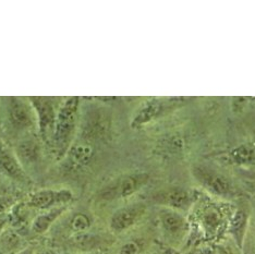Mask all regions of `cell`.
Segmentation results:
<instances>
[{
	"instance_id": "2",
	"label": "cell",
	"mask_w": 255,
	"mask_h": 254,
	"mask_svg": "<svg viewBox=\"0 0 255 254\" xmlns=\"http://www.w3.org/2000/svg\"><path fill=\"white\" fill-rule=\"evenodd\" d=\"M4 112L8 124L15 133L25 135L37 128L36 114L28 97H7Z\"/></svg>"
},
{
	"instance_id": "6",
	"label": "cell",
	"mask_w": 255,
	"mask_h": 254,
	"mask_svg": "<svg viewBox=\"0 0 255 254\" xmlns=\"http://www.w3.org/2000/svg\"><path fill=\"white\" fill-rule=\"evenodd\" d=\"M192 174L202 187L219 198H229L235 194L234 184L229 178L206 166H195Z\"/></svg>"
},
{
	"instance_id": "9",
	"label": "cell",
	"mask_w": 255,
	"mask_h": 254,
	"mask_svg": "<svg viewBox=\"0 0 255 254\" xmlns=\"http://www.w3.org/2000/svg\"><path fill=\"white\" fill-rule=\"evenodd\" d=\"M94 146L89 140L86 138L77 140L75 138L63 158L66 159V168L71 171L84 168L91 163L93 156H94Z\"/></svg>"
},
{
	"instance_id": "20",
	"label": "cell",
	"mask_w": 255,
	"mask_h": 254,
	"mask_svg": "<svg viewBox=\"0 0 255 254\" xmlns=\"http://www.w3.org/2000/svg\"><path fill=\"white\" fill-rule=\"evenodd\" d=\"M18 245H20V238L18 235L12 232V230H7V232L1 235V238H0V247H1L3 252H8L16 249Z\"/></svg>"
},
{
	"instance_id": "3",
	"label": "cell",
	"mask_w": 255,
	"mask_h": 254,
	"mask_svg": "<svg viewBox=\"0 0 255 254\" xmlns=\"http://www.w3.org/2000/svg\"><path fill=\"white\" fill-rule=\"evenodd\" d=\"M149 181L147 172H131L114 179L98 191V199L105 202L127 199L146 186Z\"/></svg>"
},
{
	"instance_id": "8",
	"label": "cell",
	"mask_w": 255,
	"mask_h": 254,
	"mask_svg": "<svg viewBox=\"0 0 255 254\" xmlns=\"http://www.w3.org/2000/svg\"><path fill=\"white\" fill-rule=\"evenodd\" d=\"M146 211V206L144 203H132L120 207L110 217L109 227L115 234H121L127 232L128 229L134 225L143 217Z\"/></svg>"
},
{
	"instance_id": "25",
	"label": "cell",
	"mask_w": 255,
	"mask_h": 254,
	"mask_svg": "<svg viewBox=\"0 0 255 254\" xmlns=\"http://www.w3.org/2000/svg\"><path fill=\"white\" fill-rule=\"evenodd\" d=\"M40 254H58V253L55 252V251H53V250H46V251L42 252Z\"/></svg>"
},
{
	"instance_id": "7",
	"label": "cell",
	"mask_w": 255,
	"mask_h": 254,
	"mask_svg": "<svg viewBox=\"0 0 255 254\" xmlns=\"http://www.w3.org/2000/svg\"><path fill=\"white\" fill-rule=\"evenodd\" d=\"M74 199L70 189H42L34 192L27 201V206L40 211L68 205Z\"/></svg>"
},
{
	"instance_id": "28",
	"label": "cell",
	"mask_w": 255,
	"mask_h": 254,
	"mask_svg": "<svg viewBox=\"0 0 255 254\" xmlns=\"http://www.w3.org/2000/svg\"><path fill=\"white\" fill-rule=\"evenodd\" d=\"M3 223V219L1 218V217H0V225H1Z\"/></svg>"
},
{
	"instance_id": "11",
	"label": "cell",
	"mask_w": 255,
	"mask_h": 254,
	"mask_svg": "<svg viewBox=\"0 0 255 254\" xmlns=\"http://www.w3.org/2000/svg\"><path fill=\"white\" fill-rule=\"evenodd\" d=\"M0 168L9 178L15 181L22 183H27L30 181L25 169L23 168L18 157L15 156L14 153L8 151V149H3L0 152Z\"/></svg>"
},
{
	"instance_id": "17",
	"label": "cell",
	"mask_w": 255,
	"mask_h": 254,
	"mask_svg": "<svg viewBox=\"0 0 255 254\" xmlns=\"http://www.w3.org/2000/svg\"><path fill=\"white\" fill-rule=\"evenodd\" d=\"M202 226L208 234H214L222 224V214L215 207H207L202 213Z\"/></svg>"
},
{
	"instance_id": "4",
	"label": "cell",
	"mask_w": 255,
	"mask_h": 254,
	"mask_svg": "<svg viewBox=\"0 0 255 254\" xmlns=\"http://www.w3.org/2000/svg\"><path fill=\"white\" fill-rule=\"evenodd\" d=\"M55 100L56 98L54 97L46 96L28 97V101L31 102L36 114L37 129L39 131V134L47 142H51L57 120L58 109H59L60 106V104L57 105Z\"/></svg>"
},
{
	"instance_id": "19",
	"label": "cell",
	"mask_w": 255,
	"mask_h": 254,
	"mask_svg": "<svg viewBox=\"0 0 255 254\" xmlns=\"http://www.w3.org/2000/svg\"><path fill=\"white\" fill-rule=\"evenodd\" d=\"M93 221L91 216H89L85 213H75L74 215L69 221L68 227L70 229V232H72L74 235H79V234H84L88 233L90 228L92 227Z\"/></svg>"
},
{
	"instance_id": "12",
	"label": "cell",
	"mask_w": 255,
	"mask_h": 254,
	"mask_svg": "<svg viewBox=\"0 0 255 254\" xmlns=\"http://www.w3.org/2000/svg\"><path fill=\"white\" fill-rule=\"evenodd\" d=\"M159 223L164 232L170 236H177L181 234L187 227L184 217L178 211L168 209L161 210L158 214Z\"/></svg>"
},
{
	"instance_id": "27",
	"label": "cell",
	"mask_w": 255,
	"mask_h": 254,
	"mask_svg": "<svg viewBox=\"0 0 255 254\" xmlns=\"http://www.w3.org/2000/svg\"><path fill=\"white\" fill-rule=\"evenodd\" d=\"M80 254H101V253H94V252H84V253H80Z\"/></svg>"
},
{
	"instance_id": "23",
	"label": "cell",
	"mask_w": 255,
	"mask_h": 254,
	"mask_svg": "<svg viewBox=\"0 0 255 254\" xmlns=\"http://www.w3.org/2000/svg\"><path fill=\"white\" fill-rule=\"evenodd\" d=\"M16 254H35V253H34V250L31 247H27V248H24V249H22L21 251H19Z\"/></svg>"
},
{
	"instance_id": "15",
	"label": "cell",
	"mask_w": 255,
	"mask_h": 254,
	"mask_svg": "<svg viewBox=\"0 0 255 254\" xmlns=\"http://www.w3.org/2000/svg\"><path fill=\"white\" fill-rule=\"evenodd\" d=\"M248 222V213L243 210H238L233 215V217H231V221L229 224V233L233 236L236 244L240 248H242L243 241H245Z\"/></svg>"
},
{
	"instance_id": "10",
	"label": "cell",
	"mask_w": 255,
	"mask_h": 254,
	"mask_svg": "<svg viewBox=\"0 0 255 254\" xmlns=\"http://www.w3.org/2000/svg\"><path fill=\"white\" fill-rule=\"evenodd\" d=\"M14 154L25 169V167H32L39 163L43 156V149L38 138L33 133H28L16 143Z\"/></svg>"
},
{
	"instance_id": "22",
	"label": "cell",
	"mask_w": 255,
	"mask_h": 254,
	"mask_svg": "<svg viewBox=\"0 0 255 254\" xmlns=\"http://www.w3.org/2000/svg\"><path fill=\"white\" fill-rule=\"evenodd\" d=\"M141 246L136 241H128L120 248L118 254H140Z\"/></svg>"
},
{
	"instance_id": "16",
	"label": "cell",
	"mask_w": 255,
	"mask_h": 254,
	"mask_svg": "<svg viewBox=\"0 0 255 254\" xmlns=\"http://www.w3.org/2000/svg\"><path fill=\"white\" fill-rule=\"evenodd\" d=\"M230 156L238 165L252 164L255 160V145L250 143L241 144L231 151Z\"/></svg>"
},
{
	"instance_id": "14",
	"label": "cell",
	"mask_w": 255,
	"mask_h": 254,
	"mask_svg": "<svg viewBox=\"0 0 255 254\" xmlns=\"http://www.w3.org/2000/svg\"><path fill=\"white\" fill-rule=\"evenodd\" d=\"M67 209L68 205H63L54 207V209L47 211H43V213H40L39 215L34 218L32 223L33 232L37 235H43L47 233L57 219L63 215V213L67 211Z\"/></svg>"
},
{
	"instance_id": "26",
	"label": "cell",
	"mask_w": 255,
	"mask_h": 254,
	"mask_svg": "<svg viewBox=\"0 0 255 254\" xmlns=\"http://www.w3.org/2000/svg\"><path fill=\"white\" fill-rule=\"evenodd\" d=\"M189 254H203V252H202V251H199V250H194V251H192V252H190Z\"/></svg>"
},
{
	"instance_id": "21",
	"label": "cell",
	"mask_w": 255,
	"mask_h": 254,
	"mask_svg": "<svg viewBox=\"0 0 255 254\" xmlns=\"http://www.w3.org/2000/svg\"><path fill=\"white\" fill-rule=\"evenodd\" d=\"M16 204V200L12 195H0V216L12 210Z\"/></svg>"
},
{
	"instance_id": "13",
	"label": "cell",
	"mask_w": 255,
	"mask_h": 254,
	"mask_svg": "<svg viewBox=\"0 0 255 254\" xmlns=\"http://www.w3.org/2000/svg\"><path fill=\"white\" fill-rule=\"evenodd\" d=\"M158 200L161 204H164L168 209L175 211L188 209L191 202H192L190 192L182 188L171 189L169 191L161 194Z\"/></svg>"
},
{
	"instance_id": "24",
	"label": "cell",
	"mask_w": 255,
	"mask_h": 254,
	"mask_svg": "<svg viewBox=\"0 0 255 254\" xmlns=\"http://www.w3.org/2000/svg\"><path fill=\"white\" fill-rule=\"evenodd\" d=\"M203 254H219L215 249H213V248H207L204 251H203Z\"/></svg>"
},
{
	"instance_id": "1",
	"label": "cell",
	"mask_w": 255,
	"mask_h": 254,
	"mask_svg": "<svg viewBox=\"0 0 255 254\" xmlns=\"http://www.w3.org/2000/svg\"><path fill=\"white\" fill-rule=\"evenodd\" d=\"M80 105V97L77 96L66 97L60 103L54 134L51 137V146L54 148L57 159L65 158L69 148L75 140L78 132Z\"/></svg>"
},
{
	"instance_id": "5",
	"label": "cell",
	"mask_w": 255,
	"mask_h": 254,
	"mask_svg": "<svg viewBox=\"0 0 255 254\" xmlns=\"http://www.w3.org/2000/svg\"><path fill=\"white\" fill-rule=\"evenodd\" d=\"M185 98L177 97V98H169V100H161V98H150L138 107L134 115H133L131 120V128L132 129H141L143 127L150 124L152 121L163 116L165 112L169 107H173L179 105L180 103H183Z\"/></svg>"
},
{
	"instance_id": "18",
	"label": "cell",
	"mask_w": 255,
	"mask_h": 254,
	"mask_svg": "<svg viewBox=\"0 0 255 254\" xmlns=\"http://www.w3.org/2000/svg\"><path fill=\"white\" fill-rule=\"evenodd\" d=\"M72 244L75 248L81 249L84 252H92V250H95L102 244V240L98 236L90 235L88 233L74 235L72 239Z\"/></svg>"
}]
</instances>
